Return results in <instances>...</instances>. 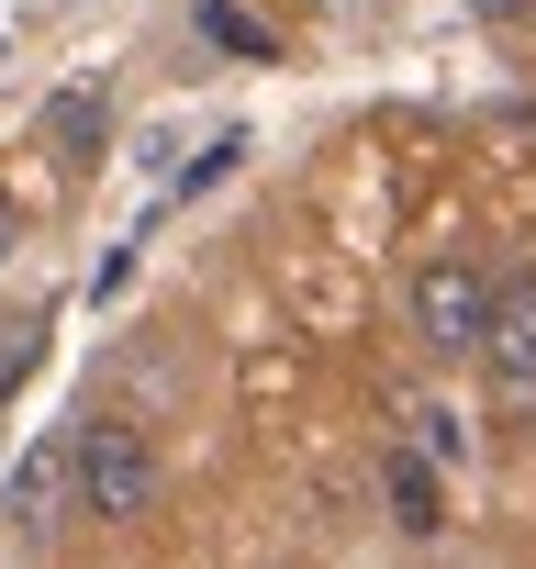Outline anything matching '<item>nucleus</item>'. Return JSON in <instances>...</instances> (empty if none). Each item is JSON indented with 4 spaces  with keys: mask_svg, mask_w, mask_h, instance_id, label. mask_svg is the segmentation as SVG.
<instances>
[{
    "mask_svg": "<svg viewBox=\"0 0 536 569\" xmlns=\"http://www.w3.org/2000/svg\"><path fill=\"white\" fill-rule=\"evenodd\" d=\"M201 23H212V46H235V57H268V34L235 12V0H201Z\"/></svg>",
    "mask_w": 536,
    "mask_h": 569,
    "instance_id": "obj_7",
    "label": "nucleus"
},
{
    "mask_svg": "<svg viewBox=\"0 0 536 569\" xmlns=\"http://www.w3.org/2000/svg\"><path fill=\"white\" fill-rule=\"evenodd\" d=\"M68 480H79V513H101V525H146L157 513V447L135 425H112V413L68 436Z\"/></svg>",
    "mask_w": 536,
    "mask_h": 569,
    "instance_id": "obj_1",
    "label": "nucleus"
},
{
    "mask_svg": "<svg viewBox=\"0 0 536 569\" xmlns=\"http://www.w3.org/2000/svg\"><path fill=\"white\" fill-rule=\"evenodd\" d=\"M0 268H12V212H0Z\"/></svg>",
    "mask_w": 536,
    "mask_h": 569,
    "instance_id": "obj_10",
    "label": "nucleus"
},
{
    "mask_svg": "<svg viewBox=\"0 0 536 569\" xmlns=\"http://www.w3.org/2000/svg\"><path fill=\"white\" fill-rule=\"evenodd\" d=\"M414 425H425V436H414V447H425V458H436V469H447V458H458V413H447V402H414Z\"/></svg>",
    "mask_w": 536,
    "mask_h": 569,
    "instance_id": "obj_8",
    "label": "nucleus"
},
{
    "mask_svg": "<svg viewBox=\"0 0 536 569\" xmlns=\"http://www.w3.org/2000/svg\"><path fill=\"white\" fill-rule=\"evenodd\" d=\"M480 23H525V0H480Z\"/></svg>",
    "mask_w": 536,
    "mask_h": 569,
    "instance_id": "obj_9",
    "label": "nucleus"
},
{
    "mask_svg": "<svg viewBox=\"0 0 536 569\" xmlns=\"http://www.w3.org/2000/svg\"><path fill=\"white\" fill-rule=\"evenodd\" d=\"M68 491H79V480H68V436H34V447L12 458V480H0V513H12L23 547H46V536L68 525Z\"/></svg>",
    "mask_w": 536,
    "mask_h": 569,
    "instance_id": "obj_4",
    "label": "nucleus"
},
{
    "mask_svg": "<svg viewBox=\"0 0 536 569\" xmlns=\"http://www.w3.org/2000/svg\"><path fill=\"white\" fill-rule=\"evenodd\" d=\"M403 313H414V336H425L436 358H480L492 279H480L469 257H425V268H414V291H403Z\"/></svg>",
    "mask_w": 536,
    "mask_h": 569,
    "instance_id": "obj_2",
    "label": "nucleus"
},
{
    "mask_svg": "<svg viewBox=\"0 0 536 569\" xmlns=\"http://www.w3.org/2000/svg\"><path fill=\"white\" fill-rule=\"evenodd\" d=\"M46 146H57L68 168H101V146H112V101H101V90H57V101H46Z\"/></svg>",
    "mask_w": 536,
    "mask_h": 569,
    "instance_id": "obj_6",
    "label": "nucleus"
},
{
    "mask_svg": "<svg viewBox=\"0 0 536 569\" xmlns=\"http://www.w3.org/2000/svg\"><path fill=\"white\" fill-rule=\"evenodd\" d=\"M380 480H391V525H403V536H436V525H447V469H436L425 447H391Z\"/></svg>",
    "mask_w": 536,
    "mask_h": 569,
    "instance_id": "obj_5",
    "label": "nucleus"
},
{
    "mask_svg": "<svg viewBox=\"0 0 536 569\" xmlns=\"http://www.w3.org/2000/svg\"><path fill=\"white\" fill-rule=\"evenodd\" d=\"M480 369L503 402H536V268L492 279V325H480Z\"/></svg>",
    "mask_w": 536,
    "mask_h": 569,
    "instance_id": "obj_3",
    "label": "nucleus"
}]
</instances>
